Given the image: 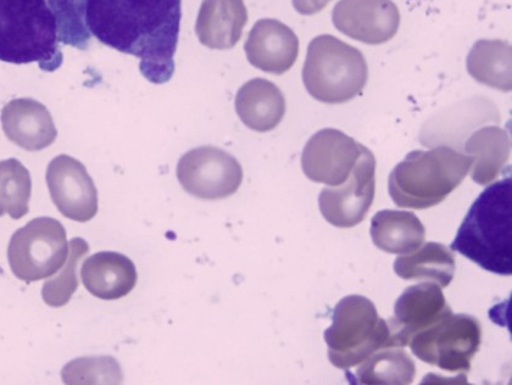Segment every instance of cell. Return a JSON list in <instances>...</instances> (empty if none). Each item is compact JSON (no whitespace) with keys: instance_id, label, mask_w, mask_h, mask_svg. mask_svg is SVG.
Returning a JSON list of instances; mask_svg holds the SVG:
<instances>
[{"instance_id":"obj_26","label":"cell","mask_w":512,"mask_h":385,"mask_svg":"<svg viewBox=\"0 0 512 385\" xmlns=\"http://www.w3.org/2000/svg\"><path fill=\"white\" fill-rule=\"evenodd\" d=\"M89 253V245L82 238L71 239L68 259L59 273L49 277L42 289L44 303L52 308H61L69 303L72 295L79 288V273L77 267Z\"/></svg>"},{"instance_id":"obj_25","label":"cell","mask_w":512,"mask_h":385,"mask_svg":"<svg viewBox=\"0 0 512 385\" xmlns=\"http://www.w3.org/2000/svg\"><path fill=\"white\" fill-rule=\"evenodd\" d=\"M31 192L29 170L16 159L0 161V217L20 220L29 214Z\"/></svg>"},{"instance_id":"obj_18","label":"cell","mask_w":512,"mask_h":385,"mask_svg":"<svg viewBox=\"0 0 512 385\" xmlns=\"http://www.w3.org/2000/svg\"><path fill=\"white\" fill-rule=\"evenodd\" d=\"M247 22L248 10L243 0H203L196 32L205 47L231 49L242 38Z\"/></svg>"},{"instance_id":"obj_29","label":"cell","mask_w":512,"mask_h":385,"mask_svg":"<svg viewBox=\"0 0 512 385\" xmlns=\"http://www.w3.org/2000/svg\"><path fill=\"white\" fill-rule=\"evenodd\" d=\"M332 0H293V7L299 14L310 16L320 13Z\"/></svg>"},{"instance_id":"obj_3","label":"cell","mask_w":512,"mask_h":385,"mask_svg":"<svg viewBox=\"0 0 512 385\" xmlns=\"http://www.w3.org/2000/svg\"><path fill=\"white\" fill-rule=\"evenodd\" d=\"M57 16L47 0H0V61L37 63L46 72L63 65Z\"/></svg>"},{"instance_id":"obj_14","label":"cell","mask_w":512,"mask_h":385,"mask_svg":"<svg viewBox=\"0 0 512 385\" xmlns=\"http://www.w3.org/2000/svg\"><path fill=\"white\" fill-rule=\"evenodd\" d=\"M452 314L438 284L424 282L405 289L394 305V317L388 321L395 347H409L416 334Z\"/></svg>"},{"instance_id":"obj_27","label":"cell","mask_w":512,"mask_h":385,"mask_svg":"<svg viewBox=\"0 0 512 385\" xmlns=\"http://www.w3.org/2000/svg\"><path fill=\"white\" fill-rule=\"evenodd\" d=\"M61 377L65 384H118L122 382L121 368L113 357H85L71 361Z\"/></svg>"},{"instance_id":"obj_19","label":"cell","mask_w":512,"mask_h":385,"mask_svg":"<svg viewBox=\"0 0 512 385\" xmlns=\"http://www.w3.org/2000/svg\"><path fill=\"white\" fill-rule=\"evenodd\" d=\"M236 111L250 130L270 132L286 115V99L274 83L265 78H254L239 89Z\"/></svg>"},{"instance_id":"obj_13","label":"cell","mask_w":512,"mask_h":385,"mask_svg":"<svg viewBox=\"0 0 512 385\" xmlns=\"http://www.w3.org/2000/svg\"><path fill=\"white\" fill-rule=\"evenodd\" d=\"M332 21L343 35L380 46L397 35L400 13L392 0H341L333 9Z\"/></svg>"},{"instance_id":"obj_1","label":"cell","mask_w":512,"mask_h":385,"mask_svg":"<svg viewBox=\"0 0 512 385\" xmlns=\"http://www.w3.org/2000/svg\"><path fill=\"white\" fill-rule=\"evenodd\" d=\"M182 0H85L88 35L104 46L141 60L139 70L154 85L175 72Z\"/></svg>"},{"instance_id":"obj_5","label":"cell","mask_w":512,"mask_h":385,"mask_svg":"<svg viewBox=\"0 0 512 385\" xmlns=\"http://www.w3.org/2000/svg\"><path fill=\"white\" fill-rule=\"evenodd\" d=\"M367 81L369 66L359 49L330 35L310 42L303 82L311 97L325 104L348 103L363 92Z\"/></svg>"},{"instance_id":"obj_8","label":"cell","mask_w":512,"mask_h":385,"mask_svg":"<svg viewBox=\"0 0 512 385\" xmlns=\"http://www.w3.org/2000/svg\"><path fill=\"white\" fill-rule=\"evenodd\" d=\"M482 326L476 317L450 315L416 334L409 347L417 359L449 373H467L480 351Z\"/></svg>"},{"instance_id":"obj_12","label":"cell","mask_w":512,"mask_h":385,"mask_svg":"<svg viewBox=\"0 0 512 385\" xmlns=\"http://www.w3.org/2000/svg\"><path fill=\"white\" fill-rule=\"evenodd\" d=\"M363 149V144L335 128H325L306 143L302 167L306 177L335 187L347 181Z\"/></svg>"},{"instance_id":"obj_10","label":"cell","mask_w":512,"mask_h":385,"mask_svg":"<svg viewBox=\"0 0 512 385\" xmlns=\"http://www.w3.org/2000/svg\"><path fill=\"white\" fill-rule=\"evenodd\" d=\"M376 191V159L363 145L358 161L347 181L327 187L320 193L322 216L332 226L352 228L365 220L374 203Z\"/></svg>"},{"instance_id":"obj_28","label":"cell","mask_w":512,"mask_h":385,"mask_svg":"<svg viewBox=\"0 0 512 385\" xmlns=\"http://www.w3.org/2000/svg\"><path fill=\"white\" fill-rule=\"evenodd\" d=\"M58 19L60 42L85 50L91 43V36L83 22L85 0H47Z\"/></svg>"},{"instance_id":"obj_2","label":"cell","mask_w":512,"mask_h":385,"mask_svg":"<svg viewBox=\"0 0 512 385\" xmlns=\"http://www.w3.org/2000/svg\"><path fill=\"white\" fill-rule=\"evenodd\" d=\"M452 250L494 275H512V180L489 186L472 204Z\"/></svg>"},{"instance_id":"obj_6","label":"cell","mask_w":512,"mask_h":385,"mask_svg":"<svg viewBox=\"0 0 512 385\" xmlns=\"http://www.w3.org/2000/svg\"><path fill=\"white\" fill-rule=\"evenodd\" d=\"M325 340L331 364L345 372L377 350L395 347L388 322L378 316L374 303L361 295L339 301Z\"/></svg>"},{"instance_id":"obj_24","label":"cell","mask_w":512,"mask_h":385,"mask_svg":"<svg viewBox=\"0 0 512 385\" xmlns=\"http://www.w3.org/2000/svg\"><path fill=\"white\" fill-rule=\"evenodd\" d=\"M350 383L361 385H408L415 381L416 365L404 348H384L358 365Z\"/></svg>"},{"instance_id":"obj_7","label":"cell","mask_w":512,"mask_h":385,"mask_svg":"<svg viewBox=\"0 0 512 385\" xmlns=\"http://www.w3.org/2000/svg\"><path fill=\"white\" fill-rule=\"evenodd\" d=\"M68 255L63 223L50 217L27 223L13 234L8 247L10 269L26 283L46 280L58 273Z\"/></svg>"},{"instance_id":"obj_17","label":"cell","mask_w":512,"mask_h":385,"mask_svg":"<svg viewBox=\"0 0 512 385\" xmlns=\"http://www.w3.org/2000/svg\"><path fill=\"white\" fill-rule=\"evenodd\" d=\"M82 282L94 297L118 300L135 289L138 276L135 264L127 256L114 251H102L83 262Z\"/></svg>"},{"instance_id":"obj_23","label":"cell","mask_w":512,"mask_h":385,"mask_svg":"<svg viewBox=\"0 0 512 385\" xmlns=\"http://www.w3.org/2000/svg\"><path fill=\"white\" fill-rule=\"evenodd\" d=\"M511 44L504 41H481L473 44L467 55V71L477 82L498 91L510 92L512 88Z\"/></svg>"},{"instance_id":"obj_22","label":"cell","mask_w":512,"mask_h":385,"mask_svg":"<svg viewBox=\"0 0 512 385\" xmlns=\"http://www.w3.org/2000/svg\"><path fill=\"white\" fill-rule=\"evenodd\" d=\"M455 254L441 243L422 244L414 253L398 256L394 272L406 281H433L447 288L455 275Z\"/></svg>"},{"instance_id":"obj_4","label":"cell","mask_w":512,"mask_h":385,"mask_svg":"<svg viewBox=\"0 0 512 385\" xmlns=\"http://www.w3.org/2000/svg\"><path fill=\"white\" fill-rule=\"evenodd\" d=\"M472 164V156L449 147L415 150L389 176V195L399 208H433L463 183Z\"/></svg>"},{"instance_id":"obj_15","label":"cell","mask_w":512,"mask_h":385,"mask_svg":"<svg viewBox=\"0 0 512 385\" xmlns=\"http://www.w3.org/2000/svg\"><path fill=\"white\" fill-rule=\"evenodd\" d=\"M244 50L254 68L280 76L296 64L299 39L283 22L264 19L250 31Z\"/></svg>"},{"instance_id":"obj_21","label":"cell","mask_w":512,"mask_h":385,"mask_svg":"<svg viewBox=\"0 0 512 385\" xmlns=\"http://www.w3.org/2000/svg\"><path fill=\"white\" fill-rule=\"evenodd\" d=\"M372 242L388 254L414 253L425 243L426 228L414 212L378 211L371 221Z\"/></svg>"},{"instance_id":"obj_16","label":"cell","mask_w":512,"mask_h":385,"mask_svg":"<svg viewBox=\"0 0 512 385\" xmlns=\"http://www.w3.org/2000/svg\"><path fill=\"white\" fill-rule=\"evenodd\" d=\"M0 120L9 141L27 152H40L58 137L49 110L35 99L11 100L4 106Z\"/></svg>"},{"instance_id":"obj_11","label":"cell","mask_w":512,"mask_h":385,"mask_svg":"<svg viewBox=\"0 0 512 385\" xmlns=\"http://www.w3.org/2000/svg\"><path fill=\"white\" fill-rule=\"evenodd\" d=\"M50 197L61 215L76 222L98 214V191L85 165L69 155H59L47 169Z\"/></svg>"},{"instance_id":"obj_9","label":"cell","mask_w":512,"mask_h":385,"mask_svg":"<svg viewBox=\"0 0 512 385\" xmlns=\"http://www.w3.org/2000/svg\"><path fill=\"white\" fill-rule=\"evenodd\" d=\"M178 182L188 194L203 200H221L235 194L243 170L235 156L215 147L189 150L177 165Z\"/></svg>"},{"instance_id":"obj_20","label":"cell","mask_w":512,"mask_h":385,"mask_svg":"<svg viewBox=\"0 0 512 385\" xmlns=\"http://www.w3.org/2000/svg\"><path fill=\"white\" fill-rule=\"evenodd\" d=\"M464 150L472 156L471 177L480 186H488L502 175L511 156V138L498 126L482 127L467 139Z\"/></svg>"}]
</instances>
